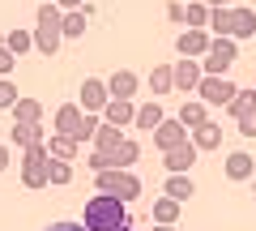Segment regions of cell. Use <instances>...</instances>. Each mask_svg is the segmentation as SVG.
Returning a JSON list of instances; mask_svg holds the SVG:
<instances>
[{
	"mask_svg": "<svg viewBox=\"0 0 256 231\" xmlns=\"http://www.w3.org/2000/svg\"><path fill=\"white\" fill-rule=\"evenodd\" d=\"M13 120H22V124H43V103H38V99H18V103H13Z\"/></svg>",
	"mask_w": 256,
	"mask_h": 231,
	"instance_id": "cell-18",
	"label": "cell"
},
{
	"mask_svg": "<svg viewBox=\"0 0 256 231\" xmlns=\"http://www.w3.org/2000/svg\"><path fill=\"white\" fill-rule=\"evenodd\" d=\"M210 30L230 39V9H214V13H210Z\"/></svg>",
	"mask_w": 256,
	"mask_h": 231,
	"instance_id": "cell-31",
	"label": "cell"
},
{
	"mask_svg": "<svg viewBox=\"0 0 256 231\" xmlns=\"http://www.w3.org/2000/svg\"><path fill=\"white\" fill-rule=\"evenodd\" d=\"M166 171H188L192 163H196V141H184V146H175V150H166Z\"/></svg>",
	"mask_w": 256,
	"mask_h": 231,
	"instance_id": "cell-14",
	"label": "cell"
},
{
	"mask_svg": "<svg viewBox=\"0 0 256 231\" xmlns=\"http://www.w3.org/2000/svg\"><path fill=\"white\" fill-rule=\"evenodd\" d=\"M192 141H196V150H218L222 146V129L214 120H205L201 129H192Z\"/></svg>",
	"mask_w": 256,
	"mask_h": 231,
	"instance_id": "cell-19",
	"label": "cell"
},
{
	"mask_svg": "<svg viewBox=\"0 0 256 231\" xmlns=\"http://www.w3.org/2000/svg\"><path fill=\"white\" fill-rule=\"evenodd\" d=\"M52 124H56L52 133H68V137H77V141H94V133L102 129L90 111L82 116V107H77V103H64V107L56 111V120H52Z\"/></svg>",
	"mask_w": 256,
	"mask_h": 231,
	"instance_id": "cell-4",
	"label": "cell"
},
{
	"mask_svg": "<svg viewBox=\"0 0 256 231\" xmlns=\"http://www.w3.org/2000/svg\"><path fill=\"white\" fill-rule=\"evenodd\" d=\"M252 167H256V158L244 154V150H235V154L226 158V176L230 180H248V176H252Z\"/></svg>",
	"mask_w": 256,
	"mask_h": 231,
	"instance_id": "cell-23",
	"label": "cell"
},
{
	"mask_svg": "<svg viewBox=\"0 0 256 231\" xmlns=\"http://www.w3.org/2000/svg\"><path fill=\"white\" fill-rule=\"evenodd\" d=\"M192 193H196V184L188 180V171H171V180H166V197H175V201H188Z\"/></svg>",
	"mask_w": 256,
	"mask_h": 231,
	"instance_id": "cell-22",
	"label": "cell"
},
{
	"mask_svg": "<svg viewBox=\"0 0 256 231\" xmlns=\"http://www.w3.org/2000/svg\"><path fill=\"white\" fill-rule=\"evenodd\" d=\"M124 231H128V227H124Z\"/></svg>",
	"mask_w": 256,
	"mask_h": 231,
	"instance_id": "cell-41",
	"label": "cell"
},
{
	"mask_svg": "<svg viewBox=\"0 0 256 231\" xmlns=\"http://www.w3.org/2000/svg\"><path fill=\"white\" fill-rule=\"evenodd\" d=\"M18 60H22V56H18V52H13V47H9V43H4V39H0V77H9V73H13V69H18Z\"/></svg>",
	"mask_w": 256,
	"mask_h": 231,
	"instance_id": "cell-30",
	"label": "cell"
},
{
	"mask_svg": "<svg viewBox=\"0 0 256 231\" xmlns=\"http://www.w3.org/2000/svg\"><path fill=\"white\" fill-rule=\"evenodd\" d=\"M166 18L171 22H188V9H184V5H166Z\"/></svg>",
	"mask_w": 256,
	"mask_h": 231,
	"instance_id": "cell-35",
	"label": "cell"
},
{
	"mask_svg": "<svg viewBox=\"0 0 256 231\" xmlns=\"http://www.w3.org/2000/svg\"><path fill=\"white\" fill-rule=\"evenodd\" d=\"M60 39H64V13L60 5H38V26H34V47L43 56H56L60 52Z\"/></svg>",
	"mask_w": 256,
	"mask_h": 231,
	"instance_id": "cell-2",
	"label": "cell"
},
{
	"mask_svg": "<svg viewBox=\"0 0 256 231\" xmlns=\"http://www.w3.org/2000/svg\"><path fill=\"white\" fill-rule=\"evenodd\" d=\"M239 60V52H235V39H226V35H218L210 43V52L201 56V65H205V73L210 77H226V69Z\"/></svg>",
	"mask_w": 256,
	"mask_h": 231,
	"instance_id": "cell-6",
	"label": "cell"
},
{
	"mask_svg": "<svg viewBox=\"0 0 256 231\" xmlns=\"http://www.w3.org/2000/svg\"><path fill=\"white\" fill-rule=\"evenodd\" d=\"M120 146H124V137H120V129H116V124H107V120H102V129L94 133V150H102V154H111V150H120Z\"/></svg>",
	"mask_w": 256,
	"mask_h": 231,
	"instance_id": "cell-24",
	"label": "cell"
},
{
	"mask_svg": "<svg viewBox=\"0 0 256 231\" xmlns=\"http://www.w3.org/2000/svg\"><path fill=\"white\" fill-rule=\"evenodd\" d=\"M98 193H111V197H141V180L128 171V167H111V171H98Z\"/></svg>",
	"mask_w": 256,
	"mask_h": 231,
	"instance_id": "cell-5",
	"label": "cell"
},
{
	"mask_svg": "<svg viewBox=\"0 0 256 231\" xmlns=\"http://www.w3.org/2000/svg\"><path fill=\"white\" fill-rule=\"evenodd\" d=\"M68 180H73L68 158H52V184H68Z\"/></svg>",
	"mask_w": 256,
	"mask_h": 231,
	"instance_id": "cell-32",
	"label": "cell"
},
{
	"mask_svg": "<svg viewBox=\"0 0 256 231\" xmlns=\"http://www.w3.org/2000/svg\"><path fill=\"white\" fill-rule=\"evenodd\" d=\"M9 141L13 146H38L43 141V124H22V120H13V129H9Z\"/></svg>",
	"mask_w": 256,
	"mask_h": 231,
	"instance_id": "cell-16",
	"label": "cell"
},
{
	"mask_svg": "<svg viewBox=\"0 0 256 231\" xmlns=\"http://www.w3.org/2000/svg\"><path fill=\"white\" fill-rule=\"evenodd\" d=\"M47 231H90L86 222H56V227H47Z\"/></svg>",
	"mask_w": 256,
	"mask_h": 231,
	"instance_id": "cell-36",
	"label": "cell"
},
{
	"mask_svg": "<svg viewBox=\"0 0 256 231\" xmlns=\"http://www.w3.org/2000/svg\"><path fill=\"white\" fill-rule=\"evenodd\" d=\"M107 103H111V86L98 82V77H86V86H82V107H86V111H102Z\"/></svg>",
	"mask_w": 256,
	"mask_h": 231,
	"instance_id": "cell-12",
	"label": "cell"
},
{
	"mask_svg": "<svg viewBox=\"0 0 256 231\" xmlns=\"http://www.w3.org/2000/svg\"><path fill=\"white\" fill-rule=\"evenodd\" d=\"M210 5H205V0H201V5H188V26H210Z\"/></svg>",
	"mask_w": 256,
	"mask_h": 231,
	"instance_id": "cell-34",
	"label": "cell"
},
{
	"mask_svg": "<svg viewBox=\"0 0 256 231\" xmlns=\"http://www.w3.org/2000/svg\"><path fill=\"white\" fill-rule=\"evenodd\" d=\"M22 184L26 188H47L52 184V150H47V141L22 150Z\"/></svg>",
	"mask_w": 256,
	"mask_h": 231,
	"instance_id": "cell-3",
	"label": "cell"
},
{
	"mask_svg": "<svg viewBox=\"0 0 256 231\" xmlns=\"http://www.w3.org/2000/svg\"><path fill=\"white\" fill-rule=\"evenodd\" d=\"M60 9H86V0H56Z\"/></svg>",
	"mask_w": 256,
	"mask_h": 231,
	"instance_id": "cell-37",
	"label": "cell"
},
{
	"mask_svg": "<svg viewBox=\"0 0 256 231\" xmlns=\"http://www.w3.org/2000/svg\"><path fill=\"white\" fill-rule=\"evenodd\" d=\"M201 77H205V65L196 60V56H184V60H175V90L192 94L196 86H201Z\"/></svg>",
	"mask_w": 256,
	"mask_h": 231,
	"instance_id": "cell-10",
	"label": "cell"
},
{
	"mask_svg": "<svg viewBox=\"0 0 256 231\" xmlns=\"http://www.w3.org/2000/svg\"><path fill=\"white\" fill-rule=\"evenodd\" d=\"M77 35H86V9L64 13V39H77Z\"/></svg>",
	"mask_w": 256,
	"mask_h": 231,
	"instance_id": "cell-28",
	"label": "cell"
},
{
	"mask_svg": "<svg viewBox=\"0 0 256 231\" xmlns=\"http://www.w3.org/2000/svg\"><path fill=\"white\" fill-rule=\"evenodd\" d=\"M107 86H111V99H132L137 94V73L132 69H116Z\"/></svg>",
	"mask_w": 256,
	"mask_h": 231,
	"instance_id": "cell-15",
	"label": "cell"
},
{
	"mask_svg": "<svg viewBox=\"0 0 256 231\" xmlns=\"http://www.w3.org/2000/svg\"><path fill=\"white\" fill-rule=\"evenodd\" d=\"M210 43H214V39H210V30H205V26H188L180 39H175L180 56H205V52H210Z\"/></svg>",
	"mask_w": 256,
	"mask_h": 231,
	"instance_id": "cell-11",
	"label": "cell"
},
{
	"mask_svg": "<svg viewBox=\"0 0 256 231\" xmlns=\"http://www.w3.org/2000/svg\"><path fill=\"white\" fill-rule=\"evenodd\" d=\"M77 146H82V141H77V137H68V133H52V141H47V150H52V158H68V163H73Z\"/></svg>",
	"mask_w": 256,
	"mask_h": 231,
	"instance_id": "cell-21",
	"label": "cell"
},
{
	"mask_svg": "<svg viewBox=\"0 0 256 231\" xmlns=\"http://www.w3.org/2000/svg\"><path fill=\"white\" fill-rule=\"evenodd\" d=\"M102 120L116 124V129H124V124H137V107H132V99H111L107 107H102Z\"/></svg>",
	"mask_w": 256,
	"mask_h": 231,
	"instance_id": "cell-13",
	"label": "cell"
},
{
	"mask_svg": "<svg viewBox=\"0 0 256 231\" xmlns=\"http://www.w3.org/2000/svg\"><path fill=\"white\" fill-rule=\"evenodd\" d=\"M162 120H166V116H162V107H158V103H146V107H137V129H150V133H154Z\"/></svg>",
	"mask_w": 256,
	"mask_h": 231,
	"instance_id": "cell-26",
	"label": "cell"
},
{
	"mask_svg": "<svg viewBox=\"0 0 256 231\" xmlns=\"http://www.w3.org/2000/svg\"><path fill=\"white\" fill-rule=\"evenodd\" d=\"M175 218H180V201L162 193V197L154 201V222H175Z\"/></svg>",
	"mask_w": 256,
	"mask_h": 231,
	"instance_id": "cell-27",
	"label": "cell"
},
{
	"mask_svg": "<svg viewBox=\"0 0 256 231\" xmlns=\"http://www.w3.org/2000/svg\"><path fill=\"white\" fill-rule=\"evenodd\" d=\"M18 99H22V94H18V86H13L9 77H0V111H4V107L13 111V103H18Z\"/></svg>",
	"mask_w": 256,
	"mask_h": 231,
	"instance_id": "cell-33",
	"label": "cell"
},
{
	"mask_svg": "<svg viewBox=\"0 0 256 231\" xmlns=\"http://www.w3.org/2000/svg\"><path fill=\"white\" fill-rule=\"evenodd\" d=\"M9 158H13V154H9V146H0V171L9 167Z\"/></svg>",
	"mask_w": 256,
	"mask_h": 231,
	"instance_id": "cell-38",
	"label": "cell"
},
{
	"mask_svg": "<svg viewBox=\"0 0 256 231\" xmlns=\"http://www.w3.org/2000/svg\"><path fill=\"white\" fill-rule=\"evenodd\" d=\"M205 107H210V103H196V99H188V103H184V107H180V120L184 124H188V129H201V124L205 120H210V111H205Z\"/></svg>",
	"mask_w": 256,
	"mask_h": 231,
	"instance_id": "cell-20",
	"label": "cell"
},
{
	"mask_svg": "<svg viewBox=\"0 0 256 231\" xmlns=\"http://www.w3.org/2000/svg\"><path fill=\"white\" fill-rule=\"evenodd\" d=\"M150 90L154 94H171L175 90V65H158L154 73H150Z\"/></svg>",
	"mask_w": 256,
	"mask_h": 231,
	"instance_id": "cell-25",
	"label": "cell"
},
{
	"mask_svg": "<svg viewBox=\"0 0 256 231\" xmlns=\"http://www.w3.org/2000/svg\"><path fill=\"white\" fill-rule=\"evenodd\" d=\"M230 116H235V124H239L244 137H256V94H252V90H239V94H235Z\"/></svg>",
	"mask_w": 256,
	"mask_h": 231,
	"instance_id": "cell-8",
	"label": "cell"
},
{
	"mask_svg": "<svg viewBox=\"0 0 256 231\" xmlns=\"http://www.w3.org/2000/svg\"><path fill=\"white\" fill-rule=\"evenodd\" d=\"M86 227L90 231H124L128 227V201L124 197L98 193L86 201Z\"/></svg>",
	"mask_w": 256,
	"mask_h": 231,
	"instance_id": "cell-1",
	"label": "cell"
},
{
	"mask_svg": "<svg viewBox=\"0 0 256 231\" xmlns=\"http://www.w3.org/2000/svg\"><path fill=\"white\" fill-rule=\"evenodd\" d=\"M256 35V13L252 9H230V39H252Z\"/></svg>",
	"mask_w": 256,
	"mask_h": 231,
	"instance_id": "cell-17",
	"label": "cell"
},
{
	"mask_svg": "<svg viewBox=\"0 0 256 231\" xmlns=\"http://www.w3.org/2000/svg\"><path fill=\"white\" fill-rule=\"evenodd\" d=\"M154 231H175V227H171V222H158V227H154Z\"/></svg>",
	"mask_w": 256,
	"mask_h": 231,
	"instance_id": "cell-40",
	"label": "cell"
},
{
	"mask_svg": "<svg viewBox=\"0 0 256 231\" xmlns=\"http://www.w3.org/2000/svg\"><path fill=\"white\" fill-rule=\"evenodd\" d=\"M196 94H201L210 107H230V103H235V94H239V86H230L226 77H210V73H205L201 86H196Z\"/></svg>",
	"mask_w": 256,
	"mask_h": 231,
	"instance_id": "cell-7",
	"label": "cell"
},
{
	"mask_svg": "<svg viewBox=\"0 0 256 231\" xmlns=\"http://www.w3.org/2000/svg\"><path fill=\"white\" fill-rule=\"evenodd\" d=\"M205 5H210V9H226V0H205Z\"/></svg>",
	"mask_w": 256,
	"mask_h": 231,
	"instance_id": "cell-39",
	"label": "cell"
},
{
	"mask_svg": "<svg viewBox=\"0 0 256 231\" xmlns=\"http://www.w3.org/2000/svg\"><path fill=\"white\" fill-rule=\"evenodd\" d=\"M4 43H9V47H13V52H18V56H26L30 47H34V35L18 26V30H9V35H4Z\"/></svg>",
	"mask_w": 256,
	"mask_h": 231,
	"instance_id": "cell-29",
	"label": "cell"
},
{
	"mask_svg": "<svg viewBox=\"0 0 256 231\" xmlns=\"http://www.w3.org/2000/svg\"><path fill=\"white\" fill-rule=\"evenodd\" d=\"M188 133H192V129L180 120V116H175V120H162V124L154 129V146L166 154V150H175V146H184V141H192Z\"/></svg>",
	"mask_w": 256,
	"mask_h": 231,
	"instance_id": "cell-9",
	"label": "cell"
}]
</instances>
